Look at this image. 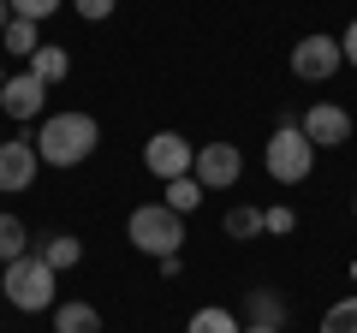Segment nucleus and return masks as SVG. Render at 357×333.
Wrapping results in <instances>:
<instances>
[{
    "label": "nucleus",
    "instance_id": "nucleus-24",
    "mask_svg": "<svg viewBox=\"0 0 357 333\" xmlns=\"http://www.w3.org/2000/svg\"><path fill=\"white\" fill-rule=\"evenodd\" d=\"M340 48H345V65H357V18L345 24V36H340Z\"/></svg>",
    "mask_w": 357,
    "mask_h": 333
},
{
    "label": "nucleus",
    "instance_id": "nucleus-17",
    "mask_svg": "<svg viewBox=\"0 0 357 333\" xmlns=\"http://www.w3.org/2000/svg\"><path fill=\"white\" fill-rule=\"evenodd\" d=\"M161 203L173 208V215H191V208L203 203V185H197L191 173H185V179H167V191H161Z\"/></svg>",
    "mask_w": 357,
    "mask_h": 333
},
{
    "label": "nucleus",
    "instance_id": "nucleus-23",
    "mask_svg": "<svg viewBox=\"0 0 357 333\" xmlns=\"http://www.w3.org/2000/svg\"><path fill=\"white\" fill-rule=\"evenodd\" d=\"M292 226H298L292 208H262V232H292Z\"/></svg>",
    "mask_w": 357,
    "mask_h": 333
},
{
    "label": "nucleus",
    "instance_id": "nucleus-8",
    "mask_svg": "<svg viewBox=\"0 0 357 333\" xmlns=\"http://www.w3.org/2000/svg\"><path fill=\"white\" fill-rule=\"evenodd\" d=\"M36 166V137H0V191H30Z\"/></svg>",
    "mask_w": 357,
    "mask_h": 333
},
{
    "label": "nucleus",
    "instance_id": "nucleus-20",
    "mask_svg": "<svg viewBox=\"0 0 357 333\" xmlns=\"http://www.w3.org/2000/svg\"><path fill=\"white\" fill-rule=\"evenodd\" d=\"M321 333H357V292H351V297H340V304L321 316Z\"/></svg>",
    "mask_w": 357,
    "mask_h": 333
},
{
    "label": "nucleus",
    "instance_id": "nucleus-9",
    "mask_svg": "<svg viewBox=\"0 0 357 333\" xmlns=\"http://www.w3.org/2000/svg\"><path fill=\"white\" fill-rule=\"evenodd\" d=\"M42 102H48V84H42L36 72H13L0 77V114L6 119H36Z\"/></svg>",
    "mask_w": 357,
    "mask_h": 333
},
{
    "label": "nucleus",
    "instance_id": "nucleus-18",
    "mask_svg": "<svg viewBox=\"0 0 357 333\" xmlns=\"http://www.w3.org/2000/svg\"><path fill=\"white\" fill-rule=\"evenodd\" d=\"M0 42H6V54H18V60H30V54L42 48V42H36V24H30V18H13V24L0 30Z\"/></svg>",
    "mask_w": 357,
    "mask_h": 333
},
{
    "label": "nucleus",
    "instance_id": "nucleus-27",
    "mask_svg": "<svg viewBox=\"0 0 357 333\" xmlns=\"http://www.w3.org/2000/svg\"><path fill=\"white\" fill-rule=\"evenodd\" d=\"M0 297H6V268H0Z\"/></svg>",
    "mask_w": 357,
    "mask_h": 333
},
{
    "label": "nucleus",
    "instance_id": "nucleus-19",
    "mask_svg": "<svg viewBox=\"0 0 357 333\" xmlns=\"http://www.w3.org/2000/svg\"><path fill=\"white\" fill-rule=\"evenodd\" d=\"M220 232H227V238H256V232H262V208H227Z\"/></svg>",
    "mask_w": 357,
    "mask_h": 333
},
{
    "label": "nucleus",
    "instance_id": "nucleus-1",
    "mask_svg": "<svg viewBox=\"0 0 357 333\" xmlns=\"http://www.w3.org/2000/svg\"><path fill=\"white\" fill-rule=\"evenodd\" d=\"M96 143H102V125L89 114H48L36 125V161L42 166H77V161H89L96 155Z\"/></svg>",
    "mask_w": 357,
    "mask_h": 333
},
{
    "label": "nucleus",
    "instance_id": "nucleus-13",
    "mask_svg": "<svg viewBox=\"0 0 357 333\" xmlns=\"http://www.w3.org/2000/svg\"><path fill=\"white\" fill-rule=\"evenodd\" d=\"M244 316L262 321V327H286V297H280V292H268V286H256V292L244 297Z\"/></svg>",
    "mask_w": 357,
    "mask_h": 333
},
{
    "label": "nucleus",
    "instance_id": "nucleus-16",
    "mask_svg": "<svg viewBox=\"0 0 357 333\" xmlns=\"http://www.w3.org/2000/svg\"><path fill=\"white\" fill-rule=\"evenodd\" d=\"M185 333H244V321L232 316V309L208 304V309H197V316H191V327H185Z\"/></svg>",
    "mask_w": 357,
    "mask_h": 333
},
{
    "label": "nucleus",
    "instance_id": "nucleus-14",
    "mask_svg": "<svg viewBox=\"0 0 357 333\" xmlns=\"http://www.w3.org/2000/svg\"><path fill=\"white\" fill-rule=\"evenodd\" d=\"M24 72H36L42 84L54 90V84H66V72H72V60H66V48H36V54H30V65H24Z\"/></svg>",
    "mask_w": 357,
    "mask_h": 333
},
{
    "label": "nucleus",
    "instance_id": "nucleus-3",
    "mask_svg": "<svg viewBox=\"0 0 357 333\" xmlns=\"http://www.w3.org/2000/svg\"><path fill=\"white\" fill-rule=\"evenodd\" d=\"M126 238L137 244L143 256H178V244H185V215H173L167 203H143V208H131V220H126Z\"/></svg>",
    "mask_w": 357,
    "mask_h": 333
},
{
    "label": "nucleus",
    "instance_id": "nucleus-7",
    "mask_svg": "<svg viewBox=\"0 0 357 333\" xmlns=\"http://www.w3.org/2000/svg\"><path fill=\"white\" fill-rule=\"evenodd\" d=\"M238 173H244V155H238V143H203V149H197L191 179L203 185V191H227V185H238Z\"/></svg>",
    "mask_w": 357,
    "mask_h": 333
},
{
    "label": "nucleus",
    "instance_id": "nucleus-29",
    "mask_svg": "<svg viewBox=\"0 0 357 333\" xmlns=\"http://www.w3.org/2000/svg\"><path fill=\"white\" fill-rule=\"evenodd\" d=\"M351 215H357V196H351Z\"/></svg>",
    "mask_w": 357,
    "mask_h": 333
},
{
    "label": "nucleus",
    "instance_id": "nucleus-22",
    "mask_svg": "<svg viewBox=\"0 0 357 333\" xmlns=\"http://www.w3.org/2000/svg\"><path fill=\"white\" fill-rule=\"evenodd\" d=\"M114 6H119V0H72V13H77V18H89V24L114 18Z\"/></svg>",
    "mask_w": 357,
    "mask_h": 333
},
{
    "label": "nucleus",
    "instance_id": "nucleus-28",
    "mask_svg": "<svg viewBox=\"0 0 357 333\" xmlns=\"http://www.w3.org/2000/svg\"><path fill=\"white\" fill-rule=\"evenodd\" d=\"M351 280H357V262H351Z\"/></svg>",
    "mask_w": 357,
    "mask_h": 333
},
{
    "label": "nucleus",
    "instance_id": "nucleus-26",
    "mask_svg": "<svg viewBox=\"0 0 357 333\" xmlns=\"http://www.w3.org/2000/svg\"><path fill=\"white\" fill-rule=\"evenodd\" d=\"M6 24H13V6H6V0H0V30H6Z\"/></svg>",
    "mask_w": 357,
    "mask_h": 333
},
{
    "label": "nucleus",
    "instance_id": "nucleus-11",
    "mask_svg": "<svg viewBox=\"0 0 357 333\" xmlns=\"http://www.w3.org/2000/svg\"><path fill=\"white\" fill-rule=\"evenodd\" d=\"M36 256L48 262L54 274H66V268H77V262H84V244H77L72 232H48V238L36 244Z\"/></svg>",
    "mask_w": 357,
    "mask_h": 333
},
{
    "label": "nucleus",
    "instance_id": "nucleus-5",
    "mask_svg": "<svg viewBox=\"0 0 357 333\" xmlns=\"http://www.w3.org/2000/svg\"><path fill=\"white\" fill-rule=\"evenodd\" d=\"M143 166H149L161 185L167 179H185V173L197 166V143H185L178 131H155V137L143 143Z\"/></svg>",
    "mask_w": 357,
    "mask_h": 333
},
{
    "label": "nucleus",
    "instance_id": "nucleus-10",
    "mask_svg": "<svg viewBox=\"0 0 357 333\" xmlns=\"http://www.w3.org/2000/svg\"><path fill=\"white\" fill-rule=\"evenodd\" d=\"M298 125H304V137L316 143V149H345V143H351V114L333 107V102H316Z\"/></svg>",
    "mask_w": 357,
    "mask_h": 333
},
{
    "label": "nucleus",
    "instance_id": "nucleus-21",
    "mask_svg": "<svg viewBox=\"0 0 357 333\" xmlns=\"http://www.w3.org/2000/svg\"><path fill=\"white\" fill-rule=\"evenodd\" d=\"M13 6V18H30V24H42V18L60 13V0H6Z\"/></svg>",
    "mask_w": 357,
    "mask_h": 333
},
{
    "label": "nucleus",
    "instance_id": "nucleus-4",
    "mask_svg": "<svg viewBox=\"0 0 357 333\" xmlns=\"http://www.w3.org/2000/svg\"><path fill=\"white\" fill-rule=\"evenodd\" d=\"M262 161H268V173H274L280 185H304V179H310V166H316V143L304 137V125H298V119H286V125L268 137Z\"/></svg>",
    "mask_w": 357,
    "mask_h": 333
},
{
    "label": "nucleus",
    "instance_id": "nucleus-6",
    "mask_svg": "<svg viewBox=\"0 0 357 333\" xmlns=\"http://www.w3.org/2000/svg\"><path fill=\"white\" fill-rule=\"evenodd\" d=\"M340 65H345L340 36H321V30H316V36H304V42L292 48V72L304 77V84H328V77L340 72Z\"/></svg>",
    "mask_w": 357,
    "mask_h": 333
},
{
    "label": "nucleus",
    "instance_id": "nucleus-12",
    "mask_svg": "<svg viewBox=\"0 0 357 333\" xmlns=\"http://www.w3.org/2000/svg\"><path fill=\"white\" fill-rule=\"evenodd\" d=\"M54 333H102L96 304H54Z\"/></svg>",
    "mask_w": 357,
    "mask_h": 333
},
{
    "label": "nucleus",
    "instance_id": "nucleus-2",
    "mask_svg": "<svg viewBox=\"0 0 357 333\" xmlns=\"http://www.w3.org/2000/svg\"><path fill=\"white\" fill-rule=\"evenodd\" d=\"M6 304L24 309V316L54 309V304H60V274H54L36 250H24L18 262H6Z\"/></svg>",
    "mask_w": 357,
    "mask_h": 333
},
{
    "label": "nucleus",
    "instance_id": "nucleus-25",
    "mask_svg": "<svg viewBox=\"0 0 357 333\" xmlns=\"http://www.w3.org/2000/svg\"><path fill=\"white\" fill-rule=\"evenodd\" d=\"M244 333H280V327H262V321H244Z\"/></svg>",
    "mask_w": 357,
    "mask_h": 333
},
{
    "label": "nucleus",
    "instance_id": "nucleus-15",
    "mask_svg": "<svg viewBox=\"0 0 357 333\" xmlns=\"http://www.w3.org/2000/svg\"><path fill=\"white\" fill-rule=\"evenodd\" d=\"M30 250V226L18 215H0V268H6V262H18Z\"/></svg>",
    "mask_w": 357,
    "mask_h": 333
}]
</instances>
